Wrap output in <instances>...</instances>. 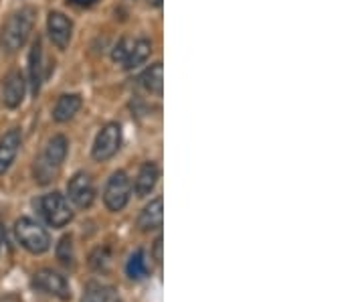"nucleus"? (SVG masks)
<instances>
[{"label": "nucleus", "instance_id": "obj_1", "mask_svg": "<svg viewBox=\"0 0 364 302\" xmlns=\"http://www.w3.org/2000/svg\"><path fill=\"white\" fill-rule=\"evenodd\" d=\"M33 26H35V9L33 6H25V9L11 14L0 31V49L4 53L18 51L26 43L28 35L33 33Z\"/></svg>", "mask_w": 364, "mask_h": 302}, {"label": "nucleus", "instance_id": "obj_2", "mask_svg": "<svg viewBox=\"0 0 364 302\" xmlns=\"http://www.w3.org/2000/svg\"><path fill=\"white\" fill-rule=\"evenodd\" d=\"M67 150H69V142L63 134H57L49 140V145L45 148L43 157L35 160V181L41 184L51 183L55 175L59 172V167L63 165L67 158Z\"/></svg>", "mask_w": 364, "mask_h": 302}, {"label": "nucleus", "instance_id": "obj_3", "mask_svg": "<svg viewBox=\"0 0 364 302\" xmlns=\"http://www.w3.org/2000/svg\"><path fill=\"white\" fill-rule=\"evenodd\" d=\"M14 234H16L18 244L26 251L35 254V256L37 254H45V251L51 248V236H49V231L41 224H37L35 219H31V217H21L14 224Z\"/></svg>", "mask_w": 364, "mask_h": 302}, {"label": "nucleus", "instance_id": "obj_4", "mask_svg": "<svg viewBox=\"0 0 364 302\" xmlns=\"http://www.w3.org/2000/svg\"><path fill=\"white\" fill-rule=\"evenodd\" d=\"M35 205L39 209L41 217L55 229L65 227L73 219V209L69 205V199L65 195H61V193H57V191L43 195Z\"/></svg>", "mask_w": 364, "mask_h": 302}, {"label": "nucleus", "instance_id": "obj_5", "mask_svg": "<svg viewBox=\"0 0 364 302\" xmlns=\"http://www.w3.org/2000/svg\"><path fill=\"white\" fill-rule=\"evenodd\" d=\"M132 195V183H130V177L126 175L124 171H116L112 177H109V181L105 184V191H104V203L105 207L109 211H122L126 205H128V201H130Z\"/></svg>", "mask_w": 364, "mask_h": 302}, {"label": "nucleus", "instance_id": "obj_6", "mask_svg": "<svg viewBox=\"0 0 364 302\" xmlns=\"http://www.w3.org/2000/svg\"><path fill=\"white\" fill-rule=\"evenodd\" d=\"M119 146H122V126L117 122H109L97 134L91 148V157L97 162H105L116 155Z\"/></svg>", "mask_w": 364, "mask_h": 302}, {"label": "nucleus", "instance_id": "obj_7", "mask_svg": "<svg viewBox=\"0 0 364 302\" xmlns=\"http://www.w3.org/2000/svg\"><path fill=\"white\" fill-rule=\"evenodd\" d=\"M33 288L45 292V294H51V296H57L61 301L71 298V286H69L67 278L51 270V268H43L33 276Z\"/></svg>", "mask_w": 364, "mask_h": 302}, {"label": "nucleus", "instance_id": "obj_8", "mask_svg": "<svg viewBox=\"0 0 364 302\" xmlns=\"http://www.w3.org/2000/svg\"><path fill=\"white\" fill-rule=\"evenodd\" d=\"M67 197L79 209H87L95 201V187L87 172H75L67 183Z\"/></svg>", "mask_w": 364, "mask_h": 302}, {"label": "nucleus", "instance_id": "obj_9", "mask_svg": "<svg viewBox=\"0 0 364 302\" xmlns=\"http://www.w3.org/2000/svg\"><path fill=\"white\" fill-rule=\"evenodd\" d=\"M47 31H49V37H51L53 45L57 49H67L69 43H71V35H73V23L67 19L63 13H49L47 19Z\"/></svg>", "mask_w": 364, "mask_h": 302}, {"label": "nucleus", "instance_id": "obj_10", "mask_svg": "<svg viewBox=\"0 0 364 302\" xmlns=\"http://www.w3.org/2000/svg\"><path fill=\"white\" fill-rule=\"evenodd\" d=\"M26 92V81L23 78L21 71H11L6 79H4V85H2V102L6 108H18L25 100Z\"/></svg>", "mask_w": 364, "mask_h": 302}, {"label": "nucleus", "instance_id": "obj_11", "mask_svg": "<svg viewBox=\"0 0 364 302\" xmlns=\"http://www.w3.org/2000/svg\"><path fill=\"white\" fill-rule=\"evenodd\" d=\"M23 142V134L18 128L9 130L2 138H0V175L11 169V165L14 162V158L18 155V148Z\"/></svg>", "mask_w": 364, "mask_h": 302}, {"label": "nucleus", "instance_id": "obj_12", "mask_svg": "<svg viewBox=\"0 0 364 302\" xmlns=\"http://www.w3.org/2000/svg\"><path fill=\"white\" fill-rule=\"evenodd\" d=\"M162 222H164V201L162 197H156L142 209L138 217V227L142 231H154L162 227Z\"/></svg>", "mask_w": 364, "mask_h": 302}, {"label": "nucleus", "instance_id": "obj_13", "mask_svg": "<svg viewBox=\"0 0 364 302\" xmlns=\"http://www.w3.org/2000/svg\"><path fill=\"white\" fill-rule=\"evenodd\" d=\"M158 177H160V172H158L156 162H152V160L144 162L138 177H136V183H134L136 195L138 197H148L154 191V187H156Z\"/></svg>", "mask_w": 364, "mask_h": 302}, {"label": "nucleus", "instance_id": "obj_14", "mask_svg": "<svg viewBox=\"0 0 364 302\" xmlns=\"http://www.w3.org/2000/svg\"><path fill=\"white\" fill-rule=\"evenodd\" d=\"M81 105H83L81 95H77V93H65V95H61L57 100V104L53 108V120L59 122V124L69 122L81 110Z\"/></svg>", "mask_w": 364, "mask_h": 302}, {"label": "nucleus", "instance_id": "obj_15", "mask_svg": "<svg viewBox=\"0 0 364 302\" xmlns=\"http://www.w3.org/2000/svg\"><path fill=\"white\" fill-rule=\"evenodd\" d=\"M28 71H31V90L33 95H37L43 83V43L37 39L31 47V55H28Z\"/></svg>", "mask_w": 364, "mask_h": 302}, {"label": "nucleus", "instance_id": "obj_16", "mask_svg": "<svg viewBox=\"0 0 364 302\" xmlns=\"http://www.w3.org/2000/svg\"><path fill=\"white\" fill-rule=\"evenodd\" d=\"M144 90L150 93H156V95H162V85H164V79H162V63L158 61L154 66H150L142 73Z\"/></svg>", "mask_w": 364, "mask_h": 302}, {"label": "nucleus", "instance_id": "obj_17", "mask_svg": "<svg viewBox=\"0 0 364 302\" xmlns=\"http://www.w3.org/2000/svg\"><path fill=\"white\" fill-rule=\"evenodd\" d=\"M150 53H152V43L148 39H136L134 41V47H132L130 55H128V59H126V63L124 67L126 69H134V67L142 66L144 61L150 57Z\"/></svg>", "mask_w": 364, "mask_h": 302}, {"label": "nucleus", "instance_id": "obj_18", "mask_svg": "<svg viewBox=\"0 0 364 302\" xmlns=\"http://www.w3.org/2000/svg\"><path fill=\"white\" fill-rule=\"evenodd\" d=\"M126 274L130 280H142L148 274V264H146V251L136 250L126 264Z\"/></svg>", "mask_w": 364, "mask_h": 302}, {"label": "nucleus", "instance_id": "obj_19", "mask_svg": "<svg viewBox=\"0 0 364 302\" xmlns=\"http://www.w3.org/2000/svg\"><path fill=\"white\" fill-rule=\"evenodd\" d=\"M57 260L63 264L65 268H71L75 264V251H73V237L71 236H63L59 239L57 244Z\"/></svg>", "mask_w": 364, "mask_h": 302}, {"label": "nucleus", "instance_id": "obj_20", "mask_svg": "<svg viewBox=\"0 0 364 302\" xmlns=\"http://www.w3.org/2000/svg\"><path fill=\"white\" fill-rule=\"evenodd\" d=\"M134 41L136 39H130V37H124V39L117 41V45L114 47V51H112V59L116 61L117 66L124 67V63H126V59H128V55L132 51V47H134Z\"/></svg>", "mask_w": 364, "mask_h": 302}, {"label": "nucleus", "instance_id": "obj_21", "mask_svg": "<svg viewBox=\"0 0 364 302\" xmlns=\"http://www.w3.org/2000/svg\"><path fill=\"white\" fill-rule=\"evenodd\" d=\"M105 292H107V288H104L102 284L91 282L90 286L85 288V294H83L81 302H105Z\"/></svg>", "mask_w": 364, "mask_h": 302}, {"label": "nucleus", "instance_id": "obj_22", "mask_svg": "<svg viewBox=\"0 0 364 302\" xmlns=\"http://www.w3.org/2000/svg\"><path fill=\"white\" fill-rule=\"evenodd\" d=\"M154 260L158 264L162 262V236H158L156 241H154Z\"/></svg>", "mask_w": 364, "mask_h": 302}, {"label": "nucleus", "instance_id": "obj_23", "mask_svg": "<svg viewBox=\"0 0 364 302\" xmlns=\"http://www.w3.org/2000/svg\"><path fill=\"white\" fill-rule=\"evenodd\" d=\"M69 4H73V6H79V9H90L93 6L97 0H67Z\"/></svg>", "mask_w": 364, "mask_h": 302}, {"label": "nucleus", "instance_id": "obj_24", "mask_svg": "<svg viewBox=\"0 0 364 302\" xmlns=\"http://www.w3.org/2000/svg\"><path fill=\"white\" fill-rule=\"evenodd\" d=\"M105 302H119L117 294L112 288H107V292H105Z\"/></svg>", "mask_w": 364, "mask_h": 302}, {"label": "nucleus", "instance_id": "obj_25", "mask_svg": "<svg viewBox=\"0 0 364 302\" xmlns=\"http://www.w3.org/2000/svg\"><path fill=\"white\" fill-rule=\"evenodd\" d=\"M150 4H154V6H160V4H162V0H150Z\"/></svg>", "mask_w": 364, "mask_h": 302}, {"label": "nucleus", "instance_id": "obj_26", "mask_svg": "<svg viewBox=\"0 0 364 302\" xmlns=\"http://www.w3.org/2000/svg\"><path fill=\"white\" fill-rule=\"evenodd\" d=\"M2 241H4V234H2V229H0V248H2Z\"/></svg>", "mask_w": 364, "mask_h": 302}]
</instances>
